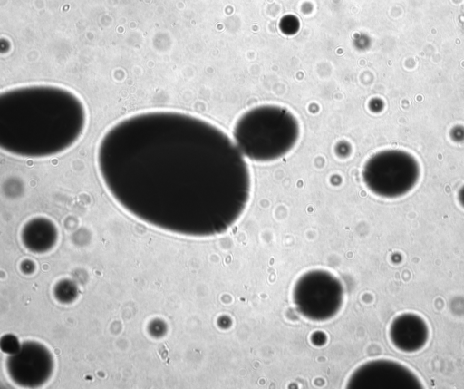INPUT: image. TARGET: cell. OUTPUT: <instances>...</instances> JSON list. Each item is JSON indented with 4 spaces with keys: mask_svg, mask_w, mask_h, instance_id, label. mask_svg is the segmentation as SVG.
Masks as SVG:
<instances>
[{
    "mask_svg": "<svg viewBox=\"0 0 464 389\" xmlns=\"http://www.w3.org/2000/svg\"><path fill=\"white\" fill-rule=\"evenodd\" d=\"M293 303L304 318L324 322L334 318L344 302V288L341 280L325 269H311L295 282Z\"/></svg>",
    "mask_w": 464,
    "mask_h": 389,
    "instance_id": "cell-3",
    "label": "cell"
},
{
    "mask_svg": "<svg viewBox=\"0 0 464 389\" xmlns=\"http://www.w3.org/2000/svg\"><path fill=\"white\" fill-rule=\"evenodd\" d=\"M96 164L168 170L99 172L102 182L138 180L168 185L174 201L172 232L207 238L227 232L251 197L246 158L223 130L199 117L170 110L137 112L111 125L101 137Z\"/></svg>",
    "mask_w": 464,
    "mask_h": 389,
    "instance_id": "cell-1",
    "label": "cell"
},
{
    "mask_svg": "<svg viewBox=\"0 0 464 389\" xmlns=\"http://www.w3.org/2000/svg\"><path fill=\"white\" fill-rule=\"evenodd\" d=\"M393 345L403 352H414L424 346L429 330L426 322L418 315L405 313L393 319L389 330Z\"/></svg>",
    "mask_w": 464,
    "mask_h": 389,
    "instance_id": "cell-5",
    "label": "cell"
},
{
    "mask_svg": "<svg viewBox=\"0 0 464 389\" xmlns=\"http://www.w3.org/2000/svg\"><path fill=\"white\" fill-rule=\"evenodd\" d=\"M346 388H421L420 378L406 365L390 359H373L358 365L347 377Z\"/></svg>",
    "mask_w": 464,
    "mask_h": 389,
    "instance_id": "cell-4",
    "label": "cell"
},
{
    "mask_svg": "<svg viewBox=\"0 0 464 389\" xmlns=\"http://www.w3.org/2000/svg\"><path fill=\"white\" fill-rule=\"evenodd\" d=\"M301 126L285 107L265 104L242 113L233 127V140L245 158L271 162L287 155L297 144Z\"/></svg>",
    "mask_w": 464,
    "mask_h": 389,
    "instance_id": "cell-2",
    "label": "cell"
}]
</instances>
